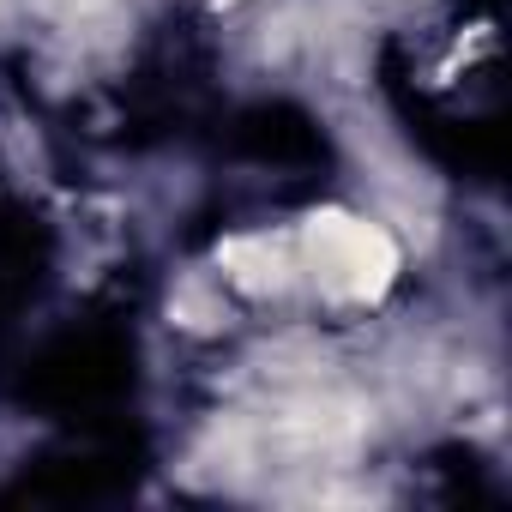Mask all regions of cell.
I'll use <instances>...</instances> for the list:
<instances>
[{
    "label": "cell",
    "mask_w": 512,
    "mask_h": 512,
    "mask_svg": "<svg viewBox=\"0 0 512 512\" xmlns=\"http://www.w3.org/2000/svg\"><path fill=\"white\" fill-rule=\"evenodd\" d=\"M308 253H314V272L332 296L344 302H368L392 284V266H398V253L392 241L374 229V223H356L344 211H326L308 223Z\"/></svg>",
    "instance_id": "obj_1"
},
{
    "label": "cell",
    "mask_w": 512,
    "mask_h": 512,
    "mask_svg": "<svg viewBox=\"0 0 512 512\" xmlns=\"http://www.w3.org/2000/svg\"><path fill=\"white\" fill-rule=\"evenodd\" d=\"M223 266L241 290L266 296V290H284V247L272 235H247V241H229L223 247Z\"/></svg>",
    "instance_id": "obj_2"
}]
</instances>
